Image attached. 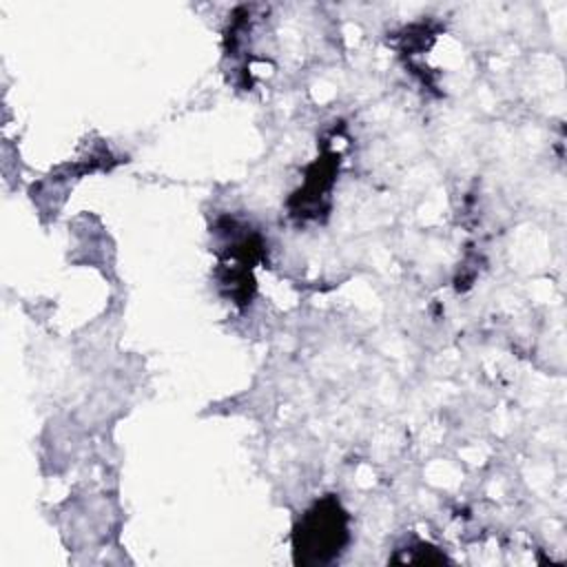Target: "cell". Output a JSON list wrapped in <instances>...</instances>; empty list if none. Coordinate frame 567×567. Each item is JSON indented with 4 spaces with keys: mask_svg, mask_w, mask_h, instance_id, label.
Masks as SVG:
<instances>
[{
    "mask_svg": "<svg viewBox=\"0 0 567 567\" xmlns=\"http://www.w3.org/2000/svg\"><path fill=\"white\" fill-rule=\"evenodd\" d=\"M348 538L346 514L339 503L326 498L317 503L295 532V554L299 563H328L332 560Z\"/></svg>",
    "mask_w": 567,
    "mask_h": 567,
    "instance_id": "6da1fadb",
    "label": "cell"
}]
</instances>
